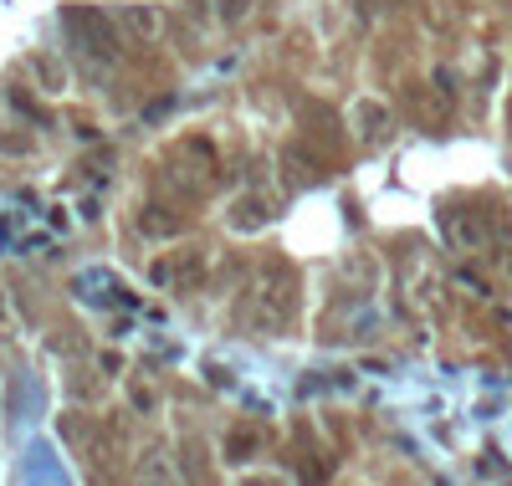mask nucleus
I'll list each match as a JSON object with an SVG mask.
<instances>
[{
    "label": "nucleus",
    "mask_w": 512,
    "mask_h": 486,
    "mask_svg": "<svg viewBox=\"0 0 512 486\" xmlns=\"http://www.w3.org/2000/svg\"><path fill=\"white\" fill-rule=\"evenodd\" d=\"M139 471H144L149 481H169V476H175V466L164 461V451H149V456L139 461Z\"/></svg>",
    "instance_id": "nucleus-3"
},
{
    "label": "nucleus",
    "mask_w": 512,
    "mask_h": 486,
    "mask_svg": "<svg viewBox=\"0 0 512 486\" xmlns=\"http://www.w3.org/2000/svg\"><path fill=\"white\" fill-rule=\"evenodd\" d=\"M123 26L134 31V36H159V11H139V6H128V11H123Z\"/></svg>",
    "instance_id": "nucleus-2"
},
{
    "label": "nucleus",
    "mask_w": 512,
    "mask_h": 486,
    "mask_svg": "<svg viewBox=\"0 0 512 486\" xmlns=\"http://www.w3.org/2000/svg\"><path fill=\"white\" fill-rule=\"evenodd\" d=\"M297 313V277L287 267H272L256 282V323L262 328H287Z\"/></svg>",
    "instance_id": "nucleus-1"
},
{
    "label": "nucleus",
    "mask_w": 512,
    "mask_h": 486,
    "mask_svg": "<svg viewBox=\"0 0 512 486\" xmlns=\"http://www.w3.org/2000/svg\"><path fill=\"white\" fill-rule=\"evenodd\" d=\"M11 328H16V313H11V297L0 292V338H6Z\"/></svg>",
    "instance_id": "nucleus-4"
}]
</instances>
